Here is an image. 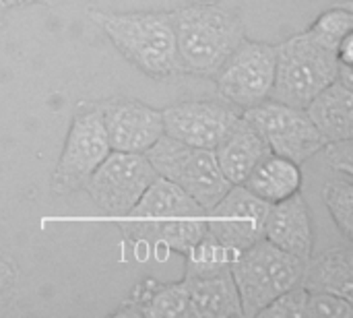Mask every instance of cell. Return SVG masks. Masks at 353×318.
<instances>
[{"mask_svg": "<svg viewBox=\"0 0 353 318\" xmlns=\"http://www.w3.org/2000/svg\"><path fill=\"white\" fill-rule=\"evenodd\" d=\"M126 217L120 223V232L128 242L182 257L207 232V211L176 184L159 176Z\"/></svg>", "mask_w": 353, "mask_h": 318, "instance_id": "6da1fadb", "label": "cell"}, {"mask_svg": "<svg viewBox=\"0 0 353 318\" xmlns=\"http://www.w3.org/2000/svg\"><path fill=\"white\" fill-rule=\"evenodd\" d=\"M89 19L105 33L122 58L151 79L184 74L168 10L112 12L91 8Z\"/></svg>", "mask_w": 353, "mask_h": 318, "instance_id": "7a4b0ae2", "label": "cell"}, {"mask_svg": "<svg viewBox=\"0 0 353 318\" xmlns=\"http://www.w3.org/2000/svg\"><path fill=\"white\" fill-rule=\"evenodd\" d=\"M184 74L213 79L234 48L246 37L240 12L221 4L194 2L170 10Z\"/></svg>", "mask_w": 353, "mask_h": 318, "instance_id": "3957f363", "label": "cell"}, {"mask_svg": "<svg viewBox=\"0 0 353 318\" xmlns=\"http://www.w3.org/2000/svg\"><path fill=\"white\" fill-rule=\"evenodd\" d=\"M335 50L323 46L308 31L277 43L275 81L269 99L306 108L325 87L337 79Z\"/></svg>", "mask_w": 353, "mask_h": 318, "instance_id": "277c9868", "label": "cell"}, {"mask_svg": "<svg viewBox=\"0 0 353 318\" xmlns=\"http://www.w3.org/2000/svg\"><path fill=\"white\" fill-rule=\"evenodd\" d=\"M302 259L261 238L232 261V277L240 296L242 317L254 318L283 292L300 286Z\"/></svg>", "mask_w": 353, "mask_h": 318, "instance_id": "5b68a950", "label": "cell"}, {"mask_svg": "<svg viewBox=\"0 0 353 318\" xmlns=\"http://www.w3.org/2000/svg\"><path fill=\"white\" fill-rule=\"evenodd\" d=\"M145 155L159 178L176 184L205 211H209L232 188L217 166L213 149L192 147L163 135L145 151Z\"/></svg>", "mask_w": 353, "mask_h": 318, "instance_id": "8992f818", "label": "cell"}, {"mask_svg": "<svg viewBox=\"0 0 353 318\" xmlns=\"http://www.w3.org/2000/svg\"><path fill=\"white\" fill-rule=\"evenodd\" d=\"M112 151L97 101H77L68 135L52 174L50 190L56 197H68L83 190L89 176Z\"/></svg>", "mask_w": 353, "mask_h": 318, "instance_id": "52a82bcc", "label": "cell"}, {"mask_svg": "<svg viewBox=\"0 0 353 318\" xmlns=\"http://www.w3.org/2000/svg\"><path fill=\"white\" fill-rule=\"evenodd\" d=\"M275 62L277 43L244 37L213 77L217 97L238 112L267 101L275 81Z\"/></svg>", "mask_w": 353, "mask_h": 318, "instance_id": "ba28073f", "label": "cell"}, {"mask_svg": "<svg viewBox=\"0 0 353 318\" xmlns=\"http://www.w3.org/2000/svg\"><path fill=\"white\" fill-rule=\"evenodd\" d=\"M155 178L157 172L145 153L110 151L89 176L83 190L103 213L126 217Z\"/></svg>", "mask_w": 353, "mask_h": 318, "instance_id": "9c48e42d", "label": "cell"}, {"mask_svg": "<svg viewBox=\"0 0 353 318\" xmlns=\"http://www.w3.org/2000/svg\"><path fill=\"white\" fill-rule=\"evenodd\" d=\"M242 116L261 132L271 153L288 157L296 163H306L323 151L325 143L304 108L267 99Z\"/></svg>", "mask_w": 353, "mask_h": 318, "instance_id": "30bf717a", "label": "cell"}, {"mask_svg": "<svg viewBox=\"0 0 353 318\" xmlns=\"http://www.w3.org/2000/svg\"><path fill=\"white\" fill-rule=\"evenodd\" d=\"M240 114L219 97L178 101L161 110L163 135L192 147L215 149Z\"/></svg>", "mask_w": 353, "mask_h": 318, "instance_id": "8fae6325", "label": "cell"}, {"mask_svg": "<svg viewBox=\"0 0 353 318\" xmlns=\"http://www.w3.org/2000/svg\"><path fill=\"white\" fill-rule=\"evenodd\" d=\"M97 106L112 151L145 153L163 137L161 110L145 101L114 95L99 99Z\"/></svg>", "mask_w": 353, "mask_h": 318, "instance_id": "7c38bea8", "label": "cell"}, {"mask_svg": "<svg viewBox=\"0 0 353 318\" xmlns=\"http://www.w3.org/2000/svg\"><path fill=\"white\" fill-rule=\"evenodd\" d=\"M267 211L269 203L238 184L207 211V230L228 250L238 255L263 238Z\"/></svg>", "mask_w": 353, "mask_h": 318, "instance_id": "4fadbf2b", "label": "cell"}, {"mask_svg": "<svg viewBox=\"0 0 353 318\" xmlns=\"http://www.w3.org/2000/svg\"><path fill=\"white\" fill-rule=\"evenodd\" d=\"M263 238L302 261H308L312 257L314 226L310 207L302 192L269 205Z\"/></svg>", "mask_w": 353, "mask_h": 318, "instance_id": "5bb4252c", "label": "cell"}, {"mask_svg": "<svg viewBox=\"0 0 353 318\" xmlns=\"http://www.w3.org/2000/svg\"><path fill=\"white\" fill-rule=\"evenodd\" d=\"M213 151L221 174L232 186L244 184L259 161L271 153L261 132L242 114Z\"/></svg>", "mask_w": 353, "mask_h": 318, "instance_id": "9a60e30c", "label": "cell"}, {"mask_svg": "<svg viewBox=\"0 0 353 318\" xmlns=\"http://www.w3.org/2000/svg\"><path fill=\"white\" fill-rule=\"evenodd\" d=\"M112 317L145 318H190V300L186 281L159 284L153 277L143 279L134 286L132 294Z\"/></svg>", "mask_w": 353, "mask_h": 318, "instance_id": "2e32d148", "label": "cell"}, {"mask_svg": "<svg viewBox=\"0 0 353 318\" xmlns=\"http://www.w3.org/2000/svg\"><path fill=\"white\" fill-rule=\"evenodd\" d=\"M304 110L325 145L353 141V89L337 79L325 87Z\"/></svg>", "mask_w": 353, "mask_h": 318, "instance_id": "e0dca14e", "label": "cell"}, {"mask_svg": "<svg viewBox=\"0 0 353 318\" xmlns=\"http://www.w3.org/2000/svg\"><path fill=\"white\" fill-rule=\"evenodd\" d=\"M182 279L186 281L188 290L190 318L242 317V304L232 277V269L213 275Z\"/></svg>", "mask_w": 353, "mask_h": 318, "instance_id": "ac0fdd59", "label": "cell"}, {"mask_svg": "<svg viewBox=\"0 0 353 318\" xmlns=\"http://www.w3.org/2000/svg\"><path fill=\"white\" fill-rule=\"evenodd\" d=\"M300 286L308 292H327L353 302V255L350 246H333L304 263Z\"/></svg>", "mask_w": 353, "mask_h": 318, "instance_id": "d6986e66", "label": "cell"}, {"mask_svg": "<svg viewBox=\"0 0 353 318\" xmlns=\"http://www.w3.org/2000/svg\"><path fill=\"white\" fill-rule=\"evenodd\" d=\"M242 186L261 201L273 205L302 190V170L300 163L269 153L265 159L259 161V166L250 172Z\"/></svg>", "mask_w": 353, "mask_h": 318, "instance_id": "ffe728a7", "label": "cell"}, {"mask_svg": "<svg viewBox=\"0 0 353 318\" xmlns=\"http://www.w3.org/2000/svg\"><path fill=\"white\" fill-rule=\"evenodd\" d=\"M234 252L228 250L209 230L203 234L201 240L192 244V248L184 255V277H201V275H213L232 269Z\"/></svg>", "mask_w": 353, "mask_h": 318, "instance_id": "44dd1931", "label": "cell"}, {"mask_svg": "<svg viewBox=\"0 0 353 318\" xmlns=\"http://www.w3.org/2000/svg\"><path fill=\"white\" fill-rule=\"evenodd\" d=\"M323 201L347 242L353 240V182L352 178L337 176L323 188Z\"/></svg>", "mask_w": 353, "mask_h": 318, "instance_id": "7402d4cb", "label": "cell"}, {"mask_svg": "<svg viewBox=\"0 0 353 318\" xmlns=\"http://www.w3.org/2000/svg\"><path fill=\"white\" fill-rule=\"evenodd\" d=\"M314 39H319L323 46L337 50L343 37L353 33V8L352 2L337 4L321 12L314 23L306 29Z\"/></svg>", "mask_w": 353, "mask_h": 318, "instance_id": "603a6c76", "label": "cell"}, {"mask_svg": "<svg viewBox=\"0 0 353 318\" xmlns=\"http://www.w3.org/2000/svg\"><path fill=\"white\" fill-rule=\"evenodd\" d=\"M21 296V271L17 261L0 252V317L12 315L17 310Z\"/></svg>", "mask_w": 353, "mask_h": 318, "instance_id": "cb8c5ba5", "label": "cell"}, {"mask_svg": "<svg viewBox=\"0 0 353 318\" xmlns=\"http://www.w3.org/2000/svg\"><path fill=\"white\" fill-rule=\"evenodd\" d=\"M308 290L296 286L281 296H277L271 304H267L256 318H306Z\"/></svg>", "mask_w": 353, "mask_h": 318, "instance_id": "d4e9b609", "label": "cell"}, {"mask_svg": "<svg viewBox=\"0 0 353 318\" xmlns=\"http://www.w3.org/2000/svg\"><path fill=\"white\" fill-rule=\"evenodd\" d=\"M306 318H353V302L327 292H308Z\"/></svg>", "mask_w": 353, "mask_h": 318, "instance_id": "484cf974", "label": "cell"}, {"mask_svg": "<svg viewBox=\"0 0 353 318\" xmlns=\"http://www.w3.org/2000/svg\"><path fill=\"white\" fill-rule=\"evenodd\" d=\"M323 151H327V161L329 168L345 178L353 180V143L352 141H337V143H329L323 147Z\"/></svg>", "mask_w": 353, "mask_h": 318, "instance_id": "4316f807", "label": "cell"}, {"mask_svg": "<svg viewBox=\"0 0 353 318\" xmlns=\"http://www.w3.org/2000/svg\"><path fill=\"white\" fill-rule=\"evenodd\" d=\"M335 54H337V60H339L341 64H350V66H353V33H350L347 37L341 39V43L337 46Z\"/></svg>", "mask_w": 353, "mask_h": 318, "instance_id": "83f0119b", "label": "cell"}, {"mask_svg": "<svg viewBox=\"0 0 353 318\" xmlns=\"http://www.w3.org/2000/svg\"><path fill=\"white\" fill-rule=\"evenodd\" d=\"M6 8L14 6H29V4H54L56 0H2Z\"/></svg>", "mask_w": 353, "mask_h": 318, "instance_id": "f1b7e54d", "label": "cell"}, {"mask_svg": "<svg viewBox=\"0 0 353 318\" xmlns=\"http://www.w3.org/2000/svg\"><path fill=\"white\" fill-rule=\"evenodd\" d=\"M4 14H6V6H4V2L0 0V23L4 21Z\"/></svg>", "mask_w": 353, "mask_h": 318, "instance_id": "f546056e", "label": "cell"}]
</instances>
